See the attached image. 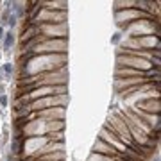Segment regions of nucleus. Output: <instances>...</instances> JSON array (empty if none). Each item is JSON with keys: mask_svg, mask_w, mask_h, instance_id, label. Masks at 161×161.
Here are the masks:
<instances>
[{"mask_svg": "<svg viewBox=\"0 0 161 161\" xmlns=\"http://www.w3.org/2000/svg\"><path fill=\"white\" fill-rule=\"evenodd\" d=\"M13 43H14V36H13V32H6V36H4V48L9 50L11 47H13Z\"/></svg>", "mask_w": 161, "mask_h": 161, "instance_id": "obj_1", "label": "nucleus"}, {"mask_svg": "<svg viewBox=\"0 0 161 161\" xmlns=\"http://www.w3.org/2000/svg\"><path fill=\"white\" fill-rule=\"evenodd\" d=\"M7 20H9V9L4 11V14H2V23H4V25H7Z\"/></svg>", "mask_w": 161, "mask_h": 161, "instance_id": "obj_2", "label": "nucleus"}, {"mask_svg": "<svg viewBox=\"0 0 161 161\" xmlns=\"http://www.w3.org/2000/svg\"><path fill=\"white\" fill-rule=\"evenodd\" d=\"M4 72H6L7 75H11V74H13V64H11V63H6V64H4Z\"/></svg>", "mask_w": 161, "mask_h": 161, "instance_id": "obj_3", "label": "nucleus"}, {"mask_svg": "<svg viewBox=\"0 0 161 161\" xmlns=\"http://www.w3.org/2000/svg\"><path fill=\"white\" fill-rule=\"evenodd\" d=\"M0 104H2V106H6V104H7V97H6V95L0 97Z\"/></svg>", "mask_w": 161, "mask_h": 161, "instance_id": "obj_4", "label": "nucleus"}, {"mask_svg": "<svg viewBox=\"0 0 161 161\" xmlns=\"http://www.w3.org/2000/svg\"><path fill=\"white\" fill-rule=\"evenodd\" d=\"M4 36H6V32H4V27H0V40H4Z\"/></svg>", "mask_w": 161, "mask_h": 161, "instance_id": "obj_5", "label": "nucleus"}, {"mask_svg": "<svg viewBox=\"0 0 161 161\" xmlns=\"http://www.w3.org/2000/svg\"><path fill=\"white\" fill-rule=\"evenodd\" d=\"M156 161H159V158H156Z\"/></svg>", "mask_w": 161, "mask_h": 161, "instance_id": "obj_6", "label": "nucleus"}]
</instances>
